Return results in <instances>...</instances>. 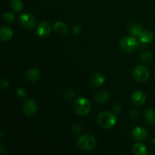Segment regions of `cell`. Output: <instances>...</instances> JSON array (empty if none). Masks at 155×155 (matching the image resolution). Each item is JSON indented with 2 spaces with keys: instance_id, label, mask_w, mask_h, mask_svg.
Segmentation results:
<instances>
[{
  "instance_id": "obj_18",
  "label": "cell",
  "mask_w": 155,
  "mask_h": 155,
  "mask_svg": "<svg viewBox=\"0 0 155 155\" xmlns=\"http://www.w3.org/2000/svg\"><path fill=\"white\" fill-rule=\"evenodd\" d=\"M144 117L145 120L150 125L155 124V110H146L144 112Z\"/></svg>"
},
{
  "instance_id": "obj_28",
  "label": "cell",
  "mask_w": 155,
  "mask_h": 155,
  "mask_svg": "<svg viewBox=\"0 0 155 155\" xmlns=\"http://www.w3.org/2000/svg\"><path fill=\"white\" fill-rule=\"evenodd\" d=\"M0 153L2 155H4L7 153V148L5 146L4 144H1V145H0Z\"/></svg>"
},
{
  "instance_id": "obj_8",
  "label": "cell",
  "mask_w": 155,
  "mask_h": 155,
  "mask_svg": "<svg viewBox=\"0 0 155 155\" xmlns=\"http://www.w3.org/2000/svg\"><path fill=\"white\" fill-rule=\"evenodd\" d=\"M51 33V27L46 21L40 22L36 29V34L41 38H46Z\"/></svg>"
},
{
  "instance_id": "obj_3",
  "label": "cell",
  "mask_w": 155,
  "mask_h": 155,
  "mask_svg": "<svg viewBox=\"0 0 155 155\" xmlns=\"http://www.w3.org/2000/svg\"><path fill=\"white\" fill-rule=\"evenodd\" d=\"M96 139L92 135L84 134L78 139V145L82 150L91 151L96 146Z\"/></svg>"
},
{
  "instance_id": "obj_19",
  "label": "cell",
  "mask_w": 155,
  "mask_h": 155,
  "mask_svg": "<svg viewBox=\"0 0 155 155\" xmlns=\"http://www.w3.org/2000/svg\"><path fill=\"white\" fill-rule=\"evenodd\" d=\"M54 29L55 31L62 35H65L68 33V27L61 21H57V22L54 23Z\"/></svg>"
},
{
  "instance_id": "obj_29",
  "label": "cell",
  "mask_w": 155,
  "mask_h": 155,
  "mask_svg": "<svg viewBox=\"0 0 155 155\" xmlns=\"http://www.w3.org/2000/svg\"><path fill=\"white\" fill-rule=\"evenodd\" d=\"M121 110H122V108H121V106L119 104H115L114 107V111L115 113H119Z\"/></svg>"
},
{
  "instance_id": "obj_21",
  "label": "cell",
  "mask_w": 155,
  "mask_h": 155,
  "mask_svg": "<svg viewBox=\"0 0 155 155\" xmlns=\"http://www.w3.org/2000/svg\"><path fill=\"white\" fill-rule=\"evenodd\" d=\"M2 18L5 22L11 24V23L14 22V21H15V15L11 13V12H5V13L3 14Z\"/></svg>"
},
{
  "instance_id": "obj_31",
  "label": "cell",
  "mask_w": 155,
  "mask_h": 155,
  "mask_svg": "<svg viewBox=\"0 0 155 155\" xmlns=\"http://www.w3.org/2000/svg\"><path fill=\"white\" fill-rule=\"evenodd\" d=\"M152 144H153V145H154V146H155V138L154 139H153V141H152Z\"/></svg>"
},
{
  "instance_id": "obj_25",
  "label": "cell",
  "mask_w": 155,
  "mask_h": 155,
  "mask_svg": "<svg viewBox=\"0 0 155 155\" xmlns=\"http://www.w3.org/2000/svg\"><path fill=\"white\" fill-rule=\"evenodd\" d=\"M130 117H131V118L136 120V118L139 117V111H138L137 110H135V109L134 110H132L131 111H130Z\"/></svg>"
},
{
  "instance_id": "obj_17",
  "label": "cell",
  "mask_w": 155,
  "mask_h": 155,
  "mask_svg": "<svg viewBox=\"0 0 155 155\" xmlns=\"http://www.w3.org/2000/svg\"><path fill=\"white\" fill-rule=\"evenodd\" d=\"M133 151L136 155H145L147 154V148L144 144L136 143L133 145Z\"/></svg>"
},
{
  "instance_id": "obj_4",
  "label": "cell",
  "mask_w": 155,
  "mask_h": 155,
  "mask_svg": "<svg viewBox=\"0 0 155 155\" xmlns=\"http://www.w3.org/2000/svg\"><path fill=\"white\" fill-rule=\"evenodd\" d=\"M120 46L124 52L130 53L138 48L139 43L134 36H127L120 41Z\"/></svg>"
},
{
  "instance_id": "obj_24",
  "label": "cell",
  "mask_w": 155,
  "mask_h": 155,
  "mask_svg": "<svg viewBox=\"0 0 155 155\" xmlns=\"http://www.w3.org/2000/svg\"><path fill=\"white\" fill-rule=\"evenodd\" d=\"M74 92L72 90V89H68V90H67L66 93H65V96H66L67 98H68V99H71V98H74Z\"/></svg>"
},
{
  "instance_id": "obj_9",
  "label": "cell",
  "mask_w": 155,
  "mask_h": 155,
  "mask_svg": "<svg viewBox=\"0 0 155 155\" xmlns=\"http://www.w3.org/2000/svg\"><path fill=\"white\" fill-rule=\"evenodd\" d=\"M131 100L135 105H142L146 101V95L142 91H136L132 95Z\"/></svg>"
},
{
  "instance_id": "obj_27",
  "label": "cell",
  "mask_w": 155,
  "mask_h": 155,
  "mask_svg": "<svg viewBox=\"0 0 155 155\" xmlns=\"http://www.w3.org/2000/svg\"><path fill=\"white\" fill-rule=\"evenodd\" d=\"M82 130V127L81 126L79 125V124H76L74 127H73V132L75 133H80Z\"/></svg>"
},
{
  "instance_id": "obj_22",
  "label": "cell",
  "mask_w": 155,
  "mask_h": 155,
  "mask_svg": "<svg viewBox=\"0 0 155 155\" xmlns=\"http://www.w3.org/2000/svg\"><path fill=\"white\" fill-rule=\"evenodd\" d=\"M152 59V54L150 51H144L141 54V60L143 62H150Z\"/></svg>"
},
{
  "instance_id": "obj_5",
  "label": "cell",
  "mask_w": 155,
  "mask_h": 155,
  "mask_svg": "<svg viewBox=\"0 0 155 155\" xmlns=\"http://www.w3.org/2000/svg\"><path fill=\"white\" fill-rule=\"evenodd\" d=\"M133 77L136 81L144 83L149 78L150 73L148 68L143 65H138L133 70Z\"/></svg>"
},
{
  "instance_id": "obj_6",
  "label": "cell",
  "mask_w": 155,
  "mask_h": 155,
  "mask_svg": "<svg viewBox=\"0 0 155 155\" xmlns=\"http://www.w3.org/2000/svg\"><path fill=\"white\" fill-rule=\"evenodd\" d=\"M20 24L22 27H24L26 30H31L33 28L36 24V19H35L34 16L30 13H25L23 14L21 17H20L19 20Z\"/></svg>"
},
{
  "instance_id": "obj_13",
  "label": "cell",
  "mask_w": 155,
  "mask_h": 155,
  "mask_svg": "<svg viewBox=\"0 0 155 155\" xmlns=\"http://www.w3.org/2000/svg\"><path fill=\"white\" fill-rule=\"evenodd\" d=\"M105 82V78L104 76L101 73H96L94 74L91 79V83L93 86L95 87H99V86H102Z\"/></svg>"
},
{
  "instance_id": "obj_11",
  "label": "cell",
  "mask_w": 155,
  "mask_h": 155,
  "mask_svg": "<svg viewBox=\"0 0 155 155\" xmlns=\"http://www.w3.org/2000/svg\"><path fill=\"white\" fill-rule=\"evenodd\" d=\"M13 36V30L9 27H2L0 29V39L2 42H7Z\"/></svg>"
},
{
  "instance_id": "obj_30",
  "label": "cell",
  "mask_w": 155,
  "mask_h": 155,
  "mask_svg": "<svg viewBox=\"0 0 155 155\" xmlns=\"http://www.w3.org/2000/svg\"><path fill=\"white\" fill-rule=\"evenodd\" d=\"M8 86V81L6 79H3L1 82V86L2 88H5Z\"/></svg>"
},
{
  "instance_id": "obj_10",
  "label": "cell",
  "mask_w": 155,
  "mask_h": 155,
  "mask_svg": "<svg viewBox=\"0 0 155 155\" xmlns=\"http://www.w3.org/2000/svg\"><path fill=\"white\" fill-rule=\"evenodd\" d=\"M132 135H133V138L136 140L143 141L148 137V132L143 127H138L133 129V132H132Z\"/></svg>"
},
{
  "instance_id": "obj_20",
  "label": "cell",
  "mask_w": 155,
  "mask_h": 155,
  "mask_svg": "<svg viewBox=\"0 0 155 155\" xmlns=\"http://www.w3.org/2000/svg\"><path fill=\"white\" fill-rule=\"evenodd\" d=\"M10 7L15 12H21L24 8V4L21 0H11Z\"/></svg>"
},
{
  "instance_id": "obj_32",
  "label": "cell",
  "mask_w": 155,
  "mask_h": 155,
  "mask_svg": "<svg viewBox=\"0 0 155 155\" xmlns=\"http://www.w3.org/2000/svg\"><path fill=\"white\" fill-rule=\"evenodd\" d=\"M0 137L1 138L3 137V131H1V136H0Z\"/></svg>"
},
{
  "instance_id": "obj_16",
  "label": "cell",
  "mask_w": 155,
  "mask_h": 155,
  "mask_svg": "<svg viewBox=\"0 0 155 155\" xmlns=\"http://www.w3.org/2000/svg\"><path fill=\"white\" fill-rule=\"evenodd\" d=\"M139 38L142 43L147 44L152 42L153 39H154V35H153V33H151V31H148V30H143Z\"/></svg>"
},
{
  "instance_id": "obj_26",
  "label": "cell",
  "mask_w": 155,
  "mask_h": 155,
  "mask_svg": "<svg viewBox=\"0 0 155 155\" xmlns=\"http://www.w3.org/2000/svg\"><path fill=\"white\" fill-rule=\"evenodd\" d=\"M72 30H73V33H74L75 35H77L78 33H80V31H81V27H80V26L79 25H74V27H72Z\"/></svg>"
},
{
  "instance_id": "obj_12",
  "label": "cell",
  "mask_w": 155,
  "mask_h": 155,
  "mask_svg": "<svg viewBox=\"0 0 155 155\" xmlns=\"http://www.w3.org/2000/svg\"><path fill=\"white\" fill-rule=\"evenodd\" d=\"M142 31H143V27L138 23H133L129 27V32L134 37H139Z\"/></svg>"
},
{
  "instance_id": "obj_23",
  "label": "cell",
  "mask_w": 155,
  "mask_h": 155,
  "mask_svg": "<svg viewBox=\"0 0 155 155\" xmlns=\"http://www.w3.org/2000/svg\"><path fill=\"white\" fill-rule=\"evenodd\" d=\"M17 96L19 97L20 98H24L27 96V91L23 88H19L16 91Z\"/></svg>"
},
{
  "instance_id": "obj_1",
  "label": "cell",
  "mask_w": 155,
  "mask_h": 155,
  "mask_svg": "<svg viewBox=\"0 0 155 155\" xmlns=\"http://www.w3.org/2000/svg\"><path fill=\"white\" fill-rule=\"evenodd\" d=\"M98 123L102 128L110 129L116 124L117 117L112 112L103 111L98 114Z\"/></svg>"
},
{
  "instance_id": "obj_14",
  "label": "cell",
  "mask_w": 155,
  "mask_h": 155,
  "mask_svg": "<svg viewBox=\"0 0 155 155\" xmlns=\"http://www.w3.org/2000/svg\"><path fill=\"white\" fill-rule=\"evenodd\" d=\"M95 101L100 104H103L107 101H109L110 99V94L106 91H100L95 93V96H94Z\"/></svg>"
},
{
  "instance_id": "obj_2",
  "label": "cell",
  "mask_w": 155,
  "mask_h": 155,
  "mask_svg": "<svg viewBox=\"0 0 155 155\" xmlns=\"http://www.w3.org/2000/svg\"><path fill=\"white\" fill-rule=\"evenodd\" d=\"M73 107L77 114L80 115V116H86L90 112L92 106H91L90 101L87 98L81 97V98H77L74 101Z\"/></svg>"
},
{
  "instance_id": "obj_15",
  "label": "cell",
  "mask_w": 155,
  "mask_h": 155,
  "mask_svg": "<svg viewBox=\"0 0 155 155\" xmlns=\"http://www.w3.org/2000/svg\"><path fill=\"white\" fill-rule=\"evenodd\" d=\"M26 77L30 82H36L40 77V72L36 68L29 69L26 73Z\"/></svg>"
},
{
  "instance_id": "obj_7",
  "label": "cell",
  "mask_w": 155,
  "mask_h": 155,
  "mask_svg": "<svg viewBox=\"0 0 155 155\" xmlns=\"http://www.w3.org/2000/svg\"><path fill=\"white\" fill-rule=\"evenodd\" d=\"M37 111V104L34 100L28 99L24 101L23 104V112L27 117L34 115Z\"/></svg>"
}]
</instances>
